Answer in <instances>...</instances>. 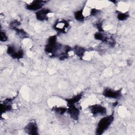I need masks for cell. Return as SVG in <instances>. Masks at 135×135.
<instances>
[{"label": "cell", "mask_w": 135, "mask_h": 135, "mask_svg": "<svg viewBox=\"0 0 135 135\" xmlns=\"http://www.w3.org/2000/svg\"><path fill=\"white\" fill-rule=\"evenodd\" d=\"M64 46L56 42V35H52L49 37L47 44L45 45V51L47 53L51 54V56H57L58 51H62Z\"/></svg>", "instance_id": "obj_1"}, {"label": "cell", "mask_w": 135, "mask_h": 135, "mask_svg": "<svg viewBox=\"0 0 135 135\" xmlns=\"http://www.w3.org/2000/svg\"><path fill=\"white\" fill-rule=\"evenodd\" d=\"M113 120L114 115L113 113L102 118L98 123L97 128L96 129V134L98 135L103 134L112 124Z\"/></svg>", "instance_id": "obj_2"}, {"label": "cell", "mask_w": 135, "mask_h": 135, "mask_svg": "<svg viewBox=\"0 0 135 135\" xmlns=\"http://www.w3.org/2000/svg\"><path fill=\"white\" fill-rule=\"evenodd\" d=\"M91 113L94 116L104 115L107 113V109L101 104H94L88 107Z\"/></svg>", "instance_id": "obj_3"}, {"label": "cell", "mask_w": 135, "mask_h": 135, "mask_svg": "<svg viewBox=\"0 0 135 135\" xmlns=\"http://www.w3.org/2000/svg\"><path fill=\"white\" fill-rule=\"evenodd\" d=\"M122 89L118 90H113L110 88H105L102 94L107 98L113 99H119L122 96Z\"/></svg>", "instance_id": "obj_4"}, {"label": "cell", "mask_w": 135, "mask_h": 135, "mask_svg": "<svg viewBox=\"0 0 135 135\" xmlns=\"http://www.w3.org/2000/svg\"><path fill=\"white\" fill-rule=\"evenodd\" d=\"M25 131L26 133L31 135H37L38 128L36 123L34 121L30 122L24 128Z\"/></svg>", "instance_id": "obj_5"}, {"label": "cell", "mask_w": 135, "mask_h": 135, "mask_svg": "<svg viewBox=\"0 0 135 135\" xmlns=\"http://www.w3.org/2000/svg\"><path fill=\"white\" fill-rule=\"evenodd\" d=\"M46 2H47V1H34L31 3L27 4L25 7L27 9L30 11L38 10L43 6Z\"/></svg>", "instance_id": "obj_6"}, {"label": "cell", "mask_w": 135, "mask_h": 135, "mask_svg": "<svg viewBox=\"0 0 135 135\" xmlns=\"http://www.w3.org/2000/svg\"><path fill=\"white\" fill-rule=\"evenodd\" d=\"M69 26L68 22L66 20L57 21L54 25V28L58 32L62 33H65V30Z\"/></svg>", "instance_id": "obj_7"}, {"label": "cell", "mask_w": 135, "mask_h": 135, "mask_svg": "<svg viewBox=\"0 0 135 135\" xmlns=\"http://www.w3.org/2000/svg\"><path fill=\"white\" fill-rule=\"evenodd\" d=\"M67 110L68 113L70 115L71 118L75 121H77L80 115V110L75 107V105H68Z\"/></svg>", "instance_id": "obj_8"}, {"label": "cell", "mask_w": 135, "mask_h": 135, "mask_svg": "<svg viewBox=\"0 0 135 135\" xmlns=\"http://www.w3.org/2000/svg\"><path fill=\"white\" fill-rule=\"evenodd\" d=\"M13 99L7 98L3 102L1 103V114H2L3 113H5L7 111H9L12 109V107L11 104Z\"/></svg>", "instance_id": "obj_9"}, {"label": "cell", "mask_w": 135, "mask_h": 135, "mask_svg": "<svg viewBox=\"0 0 135 135\" xmlns=\"http://www.w3.org/2000/svg\"><path fill=\"white\" fill-rule=\"evenodd\" d=\"M51 11L48 8H43L36 12V17L37 20L41 21H47L48 19L47 15L51 13Z\"/></svg>", "instance_id": "obj_10"}, {"label": "cell", "mask_w": 135, "mask_h": 135, "mask_svg": "<svg viewBox=\"0 0 135 135\" xmlns=\"http://www.w3.org/2000/svg\"><path fill=\"white\" fill-rule=\"evenodd\" d=\"M83 93H80L78 94L77 95L71 98L70 99H66L65 101L67 102V105H74L75 103H78L82 98Z\"/></svg>", "instance_id": "obj_11"}, {"label": "cell", "mask_w": 135, "mask_h": 135, "mask_svg": "<svg viewBox=\"0 0 135 135\" xmlns=\"http://www.w3.org/2000/svg\"><path fill=\"white\" fill-rule=\"evenodd\" d=\"M86 51V50L84 47H83L82 46H75L74 49V53L80 59H82L83 57L84 56V53Z\"/></svg>", "instance_id": "obj_12"}, {"label": "cell", "mask_w": 135, "mask_h": 135, "mask_svg": "<svg viewBox=\"0 0 135 135\" xmlns=\"http://www.w3.org/2000/svg\"><path fill=\"white\" fill-rule=\"evenodd\" d=\"M83 8L80 9L74 13V17L75 20L79 21H83L84 20V16L83 14Z\"/></svg>", "instance_id": "obj_13"}, {"label": "cell", "mask_w": 135, "mask_h": 135, "mask_svg": "<svg viewBox=\"0 0 135 135\" xmlns=\"http://www.w3.org/2000/svg\"><path fill=\"white\" fill-rule=\"evenodd\" d=\"M14 30L16 31V34L21 38H27V37H28V35L27 33L23 29H21V28H17Z\"/></svg>", "instance_id": "obj_14"}, {"label": "cell", "mask_w": 135, "mask_h": 135, "mask_svg": "<svg viewBox=\"0 0 135 135\" xmlns=\"http://www.w3.org/2000/svg\"><path fill=\"white\" fill-rule=\"evenodd\" d=\"M24 56V52L22 49H19L16 50L15 52L11 56V57L15 59H20L22 58Z\"/></svg>", "instance_id": "obj_15"}, {"label": "cell", "mask_w": 135, "mask_h": 135, "mask_svg": "<svg viewBox=\"0 0 135 135\" xmlns=\"http://www.w3.org/2000/svg\"><path fill=\"white\" fill-rule=\"evenodd\" d=\"M52 110L54 111L55 112L62 115L64 114L66 112H67L68 109L64 107H57L56 106H54L52 108Z\"/></svg>", "instance_id": "obj_16"}, {"label": "cell", "mask_w": 135, "mask_h": 135, "mask_svg": "<svg viewBox=\"0 0 135 135\" xmlns=\"http://www.w3.org/2000/svg\"><path fill=\"white\" fill-rule=\"evenodd\" d=\"M129 15L128 13H121L120 12L118 14L117 18L120 21H124L126 20L128 17Z\"/></svg>", "instance_id": "obj_17"}, {"label": "cell", "mask_w": 135, "mask_h": 135, "mask_svg": "<svg viewBox=\"0 0 135 135\" xmlns=\"http://www.w3.org/2000/svg\"><path fill=\"white\" fill-rule=\"evenodd\" d=\"M21 24L20 22H19L18 21L16 20H14L12 21H11V22L9 24V28L12 29V30H15L16 28H18V26H20V25Z\"/></svg>", "instance_id": "obj_18"}, {"label": "cell", "mask_w": 135, "mask_h": 135, "mask_svg": "<svg viewBox=\"0 0 135 135\" xmlns=\"http://www.w3.org/2000/svg\"><path fill=\"white\" fill-rule=\"evenodd\" d=\"M7 40V36L6 35V33L1 31V41L5 42Z\"/></svg>", "instance_id": "obj_19"}, {"label": "cell", "mask_w": 135, "mask_h": 135, "mask_svg": "<svg viewBox=\"0 0 135 135\" xmlns=\"http://www.w3.org/2000/svg\"><path fill=\"white\" fill-rule=\"evenodd\" d=\"M99 10L95 9V8H92L91 11H90V16H95L96 15H97L99 12Z\"/></svg>", "instance_id": "obj_20"}, {"label": "cell", "mask_w": 135, "mask_h": 135, "mask_svg": "<svg viewBox=\"0 0 135 135\" xmlns=\"http://www.w3.org/2000/svg\"><path fill=\"white\" fill-rule=\"evenodd\" d=\"M95 25H96L97 28L98 29L99 32H102L104 31L102 27V23L101 22H98V23H97Z\"/></svg>", "instance_id": "obj_21"}, {"label": "cell", "mask_w": 135, "mask_h": 135, "mask_svg": "<svg viewBox=\"0 0 135 135\" xmlns=\"http://www.w3.org/2000/svg\"><path fill=\"white\" fill-rule=\"evenodd\" d=\"M113 104V106H116L117 105V104H118V102H114V103H112Z\"/></svg>", "instance_id": "obj_22"}]
</instances>
